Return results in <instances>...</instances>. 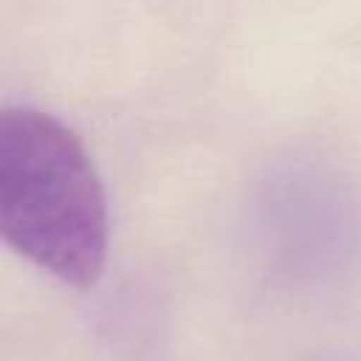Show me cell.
Instances as JSON below:
<instances>
[{
  "label": "cell",
  "mask_w": 361,
  "mask_h": 361,
  "mask_svg": "<svg viewBox=\"0 0 361 361\" xmlns=\"http://www.w3.org/2000/svg\"><path fill=\"white\" fill-rule=\"evenodd\" d=\"M0 234L65 285L90 288L104 274L110 212L102 178L76 130L34 104L0 113Z\"/></svg>",
  "instance_id": "cell-1"
},
{
  "label": "cell",
  "mask_w": 361,
  "mask_h": 361,
  "mask_svg": "<svg viewBox=\"0 0 361 361\" xmlns=\"http://www.w3.org/2000/svg\"><path fill=\"white\" fill-rule=\"evenodd\" d=\"M355 203L338 175L322 166L282 169L259 200V231L274 268L293 279L344 268L361 237Z\"/></svg>",
  "instance_id": "cell-2"
}]
</instances>
